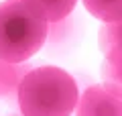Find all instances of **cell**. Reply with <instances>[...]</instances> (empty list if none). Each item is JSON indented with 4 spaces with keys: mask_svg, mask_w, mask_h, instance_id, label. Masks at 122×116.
Returning <instances> with one entry per match:
<instances>
[{
    "mask_svg": "<svg viewBox=\"0 0 122 116\" xmlns=\"http://www.w3.org/2000/svg\"><path fill=\"white\" fill-rule=\"evenodd\" d=\"M83 6L102 22H114L122 18V0H83Z\"/></svg>",
    "mask_w": 122,
    "mask_h": 116,
    "instance_id": "8992f818",
    "label": "cell"
},
{
    "mask_svg": "<svg viewBox=\"0 0 122 116\" xmlns=\"http://www.w3.org/2000/svg\"><path fill=\"white\" fill-rule=\"evenodd\" d=\"M49 35V22L25 0L0 2V59L26 63Z\"/></svg>",
    "mask_w": 122,
    "mask_h": 116,
    "instance_id": "7a4b0ae2",
    "label": "cell"
},
{
    "mask_svg": "<svg viewBox=\"0 0 122 116\" xmlns=\"http://www.w3.org/2000/svg\"><path fill=\"white\" fill-rule=\"evenodd\" d=\"M25 2L33 6L49 25H55L69 16L77 0H25Z\"/></svg>",
    "mask_w": 122,
    "mask_h": 116,
    "instance_id": "277c9868",
    "label": "cell"
},
{
    "mask_svg": "<svg viewBox=\"0 0 122 116\" xmlns=\"http://www.w3.org/2000/svg\"><path fill=\"white\" fill-rule=\"evenodd\" d=\"M98 45L102 53H108L110 49H122V18L114 22H104L98 31Z\"/></svg>",
    "mask_w": 122,
    "mask_h": 116,
    "instance_id": "52a82bcc",
    "label": "cell"
},
{
    "mask_svg": "<svg viewBox=\"0 0 122 116\" xmlns=\"http://www.w3.org/2000/svg\"><path fill=\"white\" fill-rule=\"evenodd\" d=\"M10 116H22V114H10Z\"/></svg>",
    "mask_w": 122,
    "mask_h": 116,
    "instance_id": "9c48e42d",
    "label": "cell"
},
{
    "mask_svg": "<svg viewBox=\"0 0 122 116\" xmlns=\"http://www.w3.org/2000/svg\"><path fill=\"white\" fill-rule=\"evenodd\" d=\"M18 106L22 116H71L79 90L71 73L55 65L30 67L18 84Z\"/></svg>",
    "mask_w": 122,
    "mask_h": 116,
    "instance_id": "6da1fadb",
    "label": "cell"
},
{
    "mask_svg": "<svg viewBox=\"0 0 122 116\" xmlns=\"http://www.w3.org/2000/svg\"><path fill=\"white\" fill-rule=\"evenodd\" d=\"M29 69L30 67L25 63H8L0 59V98H8L10 94H14Z\"/></svg>",
    "mask_w": 122,
    "mask_h": 116,
    "instance_id": "5b68a950",
    "label": "cell"
},
{
    "mask_svg": "<svg viewBox=\"0 0 122 116\" xmlns=\"http://www.w3.org/2000/svg\"><path fill=\"white\" fill-rule=\"evenodd\" d=\"M75 116H122V98L104 86H90L77 98Z\"/></svg>",
    "mask_w": 122,
    "mask_h": 116,
    "instance_id": "3957f363",
    "label": "cell"
},
{
    "mask_svg": "<svg viewBox=\"0 0 122 116\" xmlns=\"http://www.w3.org/2000/svg\"><path fill=\"white\" fill-rule=\"evenodd\" d=\"M102 86L122 98V65H112L104 59L102 63Z\"/></svg>",
    "mask_w": 122,
    "mask_h": 116,
    "instance_id": "ba28073f",
    "label": "cell"
}]
</instances>
